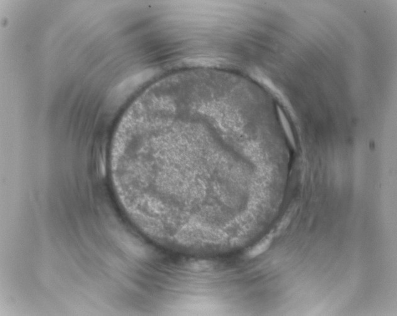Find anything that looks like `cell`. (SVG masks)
<instances>
[{
    "label": "cell",
    "instance_id": "cell-1",
    "mask_svg": "<svg viewBox=\"0 0 397 316\" xmlns=\"http://www.w3.org/2000/svg\"><path fill=\"white\" fill-rule=\"evenodd\" d=\"M275 235V233L274 232H271L270 234L267 235L261 241L258 243L255 246L253 247L248 252V256L250 257V258H254V257L259 256V255L262 254L263 253L266 252L269 249L270 245H271Z\"/></svg>",
    "mask_w": 397,
    "mask_h": 316
}]
</instances>
